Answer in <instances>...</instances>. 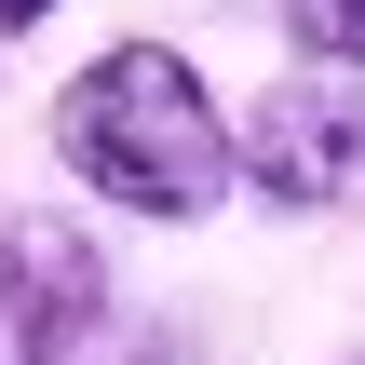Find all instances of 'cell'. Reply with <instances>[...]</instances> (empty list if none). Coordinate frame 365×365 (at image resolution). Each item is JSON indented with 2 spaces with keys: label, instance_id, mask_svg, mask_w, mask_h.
<instances>
[{
  "label": "cell",
  "instance_id": "6da1fadb",
  "mask_svg": "<svg viewBox=\"0 0 365 365\" xmlns=\"http://www.w3.org/2000/svg\"><path fill=\"white\" fill-rule=\"evenodd\" d=\"M54 163H68L95 203H122V217L190 230V217H217V203L244 190V122L217 108V81H203L176 41H108V54L68 68V95H54Z\"/></svg>",
  "mask_w": 365,
  "mask_h": 365
},
{
  "label": "cell",
  "instance_id": "7a4b0ae2",
  "mask_svg": "<svg viewBox=\"0 0 365 365\" xmlns=\"http://www.w3.org/2000/svg\"><path fill=\"white\" fill-rule=\"evenodd\" d=\"M244 190L284 217H339L365 203V81L352 68H298L244 108Z\"/></svg>",
  "mask_w": 365,
  "mask_h": 365
},
{
  "label": "cell",
  "instance_id": "3957f363",
  "mask_svg": "<svg viewBox=\"0 0 365 365\" xmlns=\"http://www.w3.org/2000/svg\"><path fill=\"white\" fill-rule=\"evenodd\" d=\"M108 257L81 217H0V365H81L108 339Z\"/></svg>",
  "mask_w": 365,
  "mask_h": 365
},
{
  "label": "cell",
  "instance_id": "277c9868",
  "mask_svg": "<svg viewBox=\"0 0 365 365\" xmlns=\"http://www.w3.org/2000/svg\"><path fill=\"white\" fill-rule=\"evenodd\" d=\"M271 14H284L298 68H352L365 81V0H271Z\"/></svg>",
  "mask_w": 365,
  "mask_h": 365
},
{
  "label": "cell",
  "instance_id": "5b68a950",
  "mask_svg": "<svg viewBox=\"0 0 365 365\" xmlns=\"http://www.w3.org/2000/svg\"><path fill=\"white\" fill-rule=\"evenodd\" d=\"M81 365H190V352H176V339H135V325H108V339H95Z\"/></svg>",
  "mask_w": 365,
  "mask_h": 365
},
{
  "label": "cell",
  "instance_id": "8992f818",
  "mask_svg": "<svg viewBox=\"0 0 365 365\" xmlns=\"http://www.w3.org/2000/svg\"><path fill=\"white\" fill-rule=\"evenodd\" d=\"M41 14H68V0H0V41H27Z\"/></svg>",
  "mask_w": 365,
  "mask_h": 365
}]
</instances>
